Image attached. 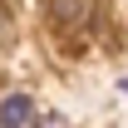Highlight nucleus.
<instances>
[{
    "mask_svg": "<svg viewBox=\"0 0 128 128\" xmlns=\"http://www.w3.org/2000/svg\"><path fill=\"white\" fill-rule=\"evenodd\" d=\"M49 25L59 34H84L94 25V0H49Z\"/></svg>",
    "mask_w": 128,
    "mask_h": 128,
    "instance_id": "f257e3e1",
    "label": "nucleus"
},
{
    "mask_svg": "<svg viewBox=\"0 0 128 128\" xmlns=\"http://www.w3.org/2000/svg\"><path fill=\"white\" fill-rule=\"evenodd\" d=\"M123 89H128V79H123Z\"/></svg>",
    "mask_w": 128,
    "mask_h": 128,
    "instance_id": "7ed1b4c3",
    "label": "nucleus"
},
{
    "mask_svg": "<svg viewBox=\"0 0 128 128\" xmlns=\"http://www.w3.org/2000/svg\"><path fill=\"white\" fill-rule=\"evenodd\" d=\"M0 118H5V128H20V123H30V118H34V108H30V98H25V94H5Z\"/></svg>",
    "mask_w": 128,
    "mask_h": 128,
    "instance_id": "f03ea898",
    "label": "nucleus"
}]
</instances>
